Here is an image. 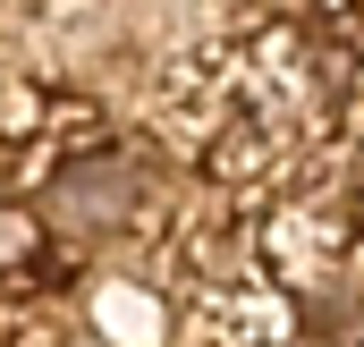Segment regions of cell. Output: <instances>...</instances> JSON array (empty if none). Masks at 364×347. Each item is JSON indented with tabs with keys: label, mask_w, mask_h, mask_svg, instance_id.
Segmentation results:
<instances>
[{
	"label": "cell",
	"mask_w": 364,
	"mask_h": 347,
	"mask_svg": "<svg viewBox=\"0 0 364 347\" xmlns=\"http://www.w3.org/2000/svg\"><path fill=\"white\" fill-rule=\"evenodd\" d=\"M102 322H110L119 339H144V331H153V305H144V297H110V305H102Z\"/></svg>",
	"instance_id": "obj_1"
},
{
	"label": "cell",
	"mask_w": 364,
	"mask_h": 347,
	"mask_svg": "<svg viewBox=\"0 0 364 347\" xmlns=\"http://www.w3.org/2000/svg\"><path fill=\"white\" fill-rule=\"evenodd\" d=\"M246 347H279V339H246Z\"/></svg>",
	"instance_id": "obj_2"
}]
</instances>
